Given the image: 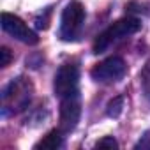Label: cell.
I'll return each mask as SVG.
<instances>
[{"instance_id":"1","label":"cell","mask_w":150,"mask_h":150,"mask_svg":"<svg viewBox=\"0 0 150 150\" xmlns=\"http://www.w3.org/2000/svg\"><path fill=\"white\" fill-rule=\"evenodd\" d=\"M139 28H141V23H139L138 18L127 16V18H122V20L115 21L113 25H110L104 32H101L97 35V39L94 42V53L99 55V53L106 51L113 42H117L120 39H125V37L136 34Z\"/></svg>"},{"instance_id":"2","label":"cell","mask_w":150,"mask_h":150,"mask_svg":"<svg viewBox=\"0 0 150 150\" xmlns=\"http://www.w3.org/2000/svg\"><path fill=\"white\" fill-rule=\"evenodd\" d=\"M34 87L30 83V80L27 78H16L13 80L2 96V103H4V111L6 113H18L21 110L27 108V104L30 103Z\"/></svg>"},{"instance_id":"3","label":"cell","mask_w":150,"mask_h":150,"mask_svg":"<svg viewBox=\"0 0 150 150\" xmlns=\"http://www.w3.org/2000/svg\"><path fill=\"white\" fill-rule=\"evenodd\" d=\"M85 21V7L81 6V2L72 0L65 6V9L62 11V18H60V35L64 39H72L81 28Z\"/></svg>"},{"instance_id":"4","label":"cell","mask_w":150,"mask_h":150,"mask_svg":"<svg viewBox=\"0 0 150 150\" xmlns=\"http://www.w3.org/2000/svg\"><path fill=\"white\" fill-rule=\"evenodd\" d=\"M78 81H80V69H78V65L64 64L55 74V81H53L55 94L60 99L67 97L71 94H76L78 92Z\"/></svg>"},{"instance_id":"5","label":"cell","mask_w":150,"mask_h":150,"mask_svg":"<svg viewBox=\"0 0 150 150\" xmlns=\"http://www.w3.org/2000/svg\"><path fill=\"white\" fill-rule=\"evenodd\" d=\"M127 71V65L124 62V58L120 57H110L103 62H99L97 65H94V69L90 71L92 78L96 81L101 83H111V81H118Z\"/></svg>"},{"instance_id":"6","label":"cell","mask_w":150,"mask_h":150,"mask_svg":"<svg viewBox=\"0 0 150 150\" xmlns=\"http://www.w3.org/2000/svg\"><path fill=\"white\" fill-rule=\"evenodd\" d=\"M2 28L13 35L14 39L25 42V44H37L39 42V37L37 34L18 16L11 14V13H2Z\"/></svg>"},{"instance_id":"7","label":"cell","mask_w":150,"mask_h":150,"mask_svg":"<svg viewBox=\"0 0 150 150\" xmlns=\"http://www.w3.org/2000/svg\"><path fill=\"white\" fill-rule=\"evenodd\" d=\"M81 115V103H80V94H71L67 97H62L60 103V131L62 132H71L76 127L78 120Z\"/></svg>"},{"instance_id":"8","label":"cell","mask_w":150,"mask_h":150,"mask_svg":"<svg viewBox=\"0 0 150 150\" xmlns=\"http://www.w3.org/2000/svg\"><path fill=\"white\" fill-rule=\"evenodd\" d=\"M64 143V138H62V131L60 129H53L50 131L39 143H35V150H57L60 148Z\"/></svg>"},{"instance_id":"9","label":"cell","mask_w":150,"mask_h":150,"mask_svg":"<svg viewBox=\"0 0 150 150\" xmlns=\"http://www.w3.org/2000/svg\"><path fill=\"white\" fill-rule=\"evenodd\" d=\"M122 108H124V97H122V96H118V97H115V99H111V101L108 103L106 115H108V117H111V118H117V117H120Z\"/></svg>"},{"instance_id":"10","label":"cell","mask_w":150,"mask_h":150,"mask_svg":"<svg viewBox=\"0 0 150 150\" xmlns=\"http://www.w3.org/2000/svg\"><path fill=\"white\" fill-rule=\"evenodd\" d=\"M139 80H141V87H143L146 99H150V60L143 65V69L139 72Z\"/></svg>"},{"instance_id":"11","label":"cell","mask_w":150,"mask_h":150,"mask_svg":"<svg viewBox=\"0 0 150 150\" xmlns=\"http://www.w3.org/2000/svg\"><path fill=\"white\" fill-rule=\"evenodd\" d=\"M96 148H111L113 150V148H118V143L113 136H104L96 143Z\"/></svg>"},{"instance_id":"12","label":"cell","mask_w":150,"mask_h":150,"mask_svg":"<svg viewBox=\"0 0 150 150\" xmlns=\"http://www.w3.org/2000/svg\"><path fill=\"white\" fill-rule=\"evenodd\" d=\"M11 60H13L11 50L6 48V46H2V48H0V67H7L11 64Z\"/></svg>"},{"instance_id":"13","label":"cell","mask_w":150,"mask_h":150,"mask_svg":"<svg viewBox=\"0 0 150 150\" xmlns=\"http://www.w3.org/2000/svg\"><path fill=\"white\" fill-rule=\"evenodd\" d=\"M134 148H136V150H139V148H141V150H150V131L141 136V139L134 145Z\"/></svg>"}]
</instances>
